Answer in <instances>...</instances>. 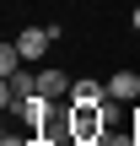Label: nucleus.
Segmentation results:
<instances>
[{
    "mask_svg": "<svg viewBox=\"0 0 140 146\" xmlns=\"http://www.w3.org/2000/svg\"><path fill=\"white\" fill-rule=\"evenodd\" d=\"M49 114H54V98H43V92H38V98H27V103L16 108V119H22L27 130H43V125H49Z\"/></svg>",
    "mask_w": 140,
    "mask_h": 146,
    "instance_id": "nucleus-5",
    "label": "nucleus"
},
{
    "mask_svg": "<svg viewBox=\"0 0 140 146\" xmlns=\"http://www.w3.org/2000/svg\"><path fill=\"white\" fill-rule=\"evenodd\" d=\"M108 98L113 103H140V76L135 70H113L108 76Z\"/></svg>",
    "mask_w": 140,
    "mask_h": 146,
    "instance_id": "nucleus-6",
    "label": "nucleus"
},
{
    "mask_svg": "<svg viewBox=\"0 0 140 146\" xmlns=\"http://www.w3.org/2000/svg\"><path fill=\"white\" fill-rule=\"evenodd\" d=\"M70 87H76V81H70L59 65H43V70H38V92H43V98H54V103H70Z\"/></svg>",
    "mask_w": 140,
    "mask_h": 146,
    "instance_id": "nucleus-4",
    "label": "nucleus"
},
{
    "mask_svg": "<svg viewBox=\"0 0 140 146\" xmlns=\"http://www.w3.org/2000/svg\"><path fill=\"white\" fill-rule=\"evenodd\" d=\"M113 146H140V135H113Z\"/></svg>",
    "mask_w": 140,
    "mask_h": 146,
    "instance_id": "nucleus-9",
    "label": "nucleus"
},
{
    "mask_svg": "<svg viewBox=\"0 0 140 146\" xmlns=\"http://www.w3.org/2000/svg\"><path fill=\"white\" fill-rule=\"evenodd\" d=\"M86 146H113V135H97V141H86Z\"/></svg>",
    "mask_w": 140,
    "mask_h": 146,
    "instance_id": "nucleus-10",
    "label": "nucleus"
},
{
    "mask_svg": "<svg viewBox=\"0 0 140 146\" xmlns=\"http://www.w3.org/2000/svg\"><path fill=\"white\" fill-rule=\"evenodd\" d=\"M27 98H38V70H27V65H22L16 76H5V81H0V103H5V108L16 114V108H22Z\"/></svg>",
    "mask_w": 140,
    "mask_h": 146,
    "instance_id": "nucleus-2",
    "label": "nucleus"
},
{
    "mask_svg": "<svg viewBox=\"0 0 140 146\" xmlns=\"http://www.w3.org/2000/svg\"><path fill=\"white\" fill-rule=\"evenodd\" d=\"M16 49H22V60H43V54L54 49V33H49V27H22V33H16Z\"/></svg>",
    "mask_w": 140,
    "mask_h": 146,
    "instance_id": "nucleus-3",
    "label": "nucleus"
},
{
    "mask_svg": "<svg viewBox=\"0 0 140 146\" xmlns=\"http://www.w3.org/2000/svg\"><path fill=\"white\" fill-rule=\"evenodd\" d=\"M129 22H135V33H140V5H135V16H129Z\"/></svg>",
    "mask_w": 140,
    "mask_h": 146,
    "instance_id": "nucleus-11",
    "label": "nucleus"
},
{
    "mask_svg": "<svg viewBox=\"0 0 140 146\" xmlns=\"http://www.w3.org/2000/svg\"><path fill=\"white\" fill-rule=\"evenodd\" d=\"M70 135L86 146L97 135H108V108L103 103H70Z\"/></svg>",
    "mask_w": 140,
    "mask_h": 146,
    "instance_id": "nucleus-1",
    "label": "nucleus"
},
{
    "mask_svg": "<svg viewBox=\"0 0 140 146\" xmlns=\"http://www.w3.org/2000/svg\"><path fill=\"white\" fill-rule=\"evenodd\" d=\"M0 146H38V135H27V130H5Z\"/></svg>",
    "mask_w": 140,
    "mask_h": 146,
    "instance_id": "nucleus-8",
    "label": "nucleus"
},
{
    "mask_svg": "<svg viewBox=\"0 0 140 146\" xmlns=\"http://www.w3.org/2000/svg\"><path fill=\"white\" fill-rule=\"evenodd\" d=\"M70 103H113V98H108V81H92V76H81V81L70 87Z\"/></svg>",
    "mask_w": 140,
    "mask_h": 146,
    "instance_id": "nucleus-7",
    "label": "nucleus"
}]
</instances>
